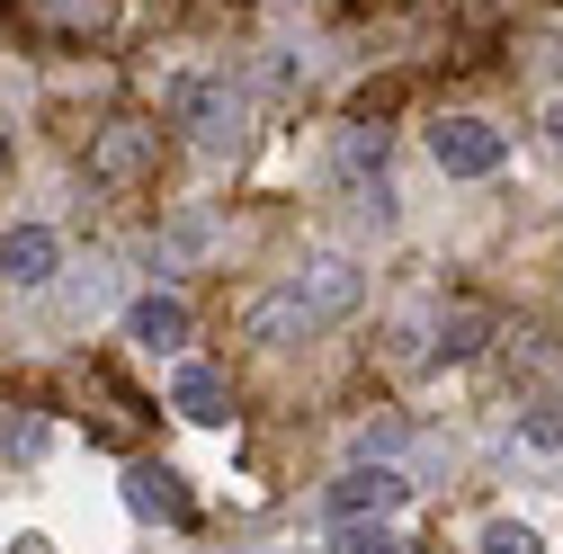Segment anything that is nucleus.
Instances as JSON below:
<instances>
[{"instance_id":"obj_7","label":"nucleus","mask_w":563,"mask_h":554,"mask_svg":"<svg viewBox=\"0 0 563 554\" xmlns=\"http://www.w3.org/2000/svg\"><path fill=\"white\" fill-rule=\"evenodd\" d=\"M170 411L197 421V430H216V421H233V394H224L216 367H179V376H170Z\"/></svg>"},{"instance_id":"obj_15","label":"nucleus","mask_w":563,"mask_h":554,"mask_svg":"<svg viewBox=\"0 0 563 554\" xmlns=\"http://www.w3.org/2000/svg\"><path fill=\"white\" fill-rule=\"evenodd\" d=\"M545 134H554V153H563V108H554V117H545Z\"/></svg>"},{"instance_id":"obj_12","label":"nucleus","mask_w":563,"mask_h":554,"mask_svg":"<svg viewBox=\"0 0 563 554\" xmlns=\"http://www.w3.org/2000/svg\"><path fill=\"white\" fill-rule=\"evenodd\" d=\"M519 430H528V447H563V411H554V402H528Z\"/></svg>"},{"instance_id":"obj_1","label":"nucleus","mask_w":563,"mask_h":554,"mask_svg":"<svg viewBox=\"0 0 563 554\" xmlns=\"http://www.w3.org/2000/svg\"><path fill=\"white\" fill-rule=\"evenodd\" d=\"M358 296H367V277L349 268V259H305L287 287H268L251 313H242V340H260V350H287V340H313L322 322H340V313H358Z\"/></svg>"},{"instance_id":"obj_14","label":"nucleus","mask_w":563,"mask_h":554,"mask_svg":"<svg viewBox=\"0 0 563 554\" xmlns=\"http://www.w3.org/2000/svg\"><path fill=\"white\" fill-rule=\"evenodd\" d=\"M10 554H54V545H45V536H19V545H10Z\"/></svg>"},{"instance_id":"obj_2","label":"nucleus","mask_w":563,"mask_h":554,"mask_svg":"<svg viewBox=\"0 0 563 554\" xmlns=\"http://www.w3.org/2000/svg\"><path fill=\"white\" fill-rule=\"evenodd\" d=\"M162 108L188 125V144H206V153H233V144H242V99H233L224 81H197V73H179V81L162 90Z\"/></svg>"},{"instance_id":"obj_13","label":"nucleus","mask_w":563,"mask_h":554,"mask_svg":"<svg viewBox=\"0 0 563 554\" xmlns=\"http://www.w3.org/2000/svg\"><path fill=\"white\" fill-rule=\"evenodd\" d=\"M483 554H545V545H537V528L501 519V528H483Z\"/></svg>"},{"instance_id":"obj_3","label":"nucleus","mask_w":563,"mask_h":554,"mask_svg":"<svg viewBox=\"0 0 563 554\" xmlns=\"http://www.w3.org/2000/svg\"><path fill=\"white\" fill-rule=\"evenodd\" d=\"M501 153H510V134L492 125V117H448V125H430V162H439L448 179H483V170H501Z\"/></svg>"},{"instance_id":"obj_10","label":"nucleus","mask_w":563,"mask_h":554,"mask_svg":"<svg viewBox=\"0 0 563 554\" xmlns=\"http://www.w3.org/2000/svg\"><path fill=\"white\" fill-rule=\"evenodd\" d=\"M439 350H448V358H465V350H483V313H474V304H456V313L439 322Z\"/></svg>"},{"instance_id":"obj_11","label":"nucleus","mask_w":563,"mask_h":554,"mask_svg":"<svg viewBox=\"0 0 563 554\" xmlns=\"http://www.w3.org/2000/svg\"><path fill=\"white\" fill-rule=\"evenodd\" d=\"M331 554H402V545H394L385 528H367V519H349V528L331 536Z\"/></svg>"},{"instance_id":"obj_4","label":"nucleus","mask_w":563,"mask_h":554,"mask_svg":"<svg viewBox=\"0 0 563 554\" xmlns=\"http://www.w3.org/2000/svg\"><path fill=\"white\" fill-rule=\"evenodd\" d=\"M153 153H162V125H99V144H90V179L99 188H134V179H144L153 170Z\"/></svg>"},{"instance_id":"obj_6","label":"nucleus","mask_w":563,"mask_h":554,"mask_svg":"<svg viewBox=\"0 0 563 554\" xmlns=\"http://www.w3.org/2000/svg\"><path fill=\"white\" fill-rule=\"evenodd\" d=\"M125 510H134V519H170V528H188V519H197L188 483H179L170 465H134V474H125Z\"/></svg>"},{"instance_id":"obj_5","label":"nucleus","mask_w":563,"mask_h":554,"mask_svg":"<svg viewBox=\"0 0 563 554\" xmlns=\"http://www.w3.org/2000/svg\"><path fill=\"white\" fill-rule=\"evenodd\" d=\"M411 501V483L394 474V465H349L340 483H331V510L340 519H385V510H402Z\"/></svg>"},{"instance_id":"obj_8","label":"nucleus","mask_w":563,"mask_h":554,"mask_svg":"<svg viewBox=\"0 0 563 554\" xmlns=\"http://www.w3.org/2000/svg\"><path fill=\"white\" fill-rule=\"evenodd\" d=\"M125 340H134V350H179V340H188V304L179 296H134L125 304Z\"/></svg>"},{"instance_id":"obj_9","label":"nucleus","mask_w":563,"mask_h":554,"mask_svg":"<svg viewBox=\"0 0 563 554\" xmlns=\"http://www.w3.org/2000/svg\"><path fill=\"white\" fill-rule=\"evenodd\" d=\"M45 277H54V233L45 224L0 233V287H45Z\"/></svg>"}]
</instances>
